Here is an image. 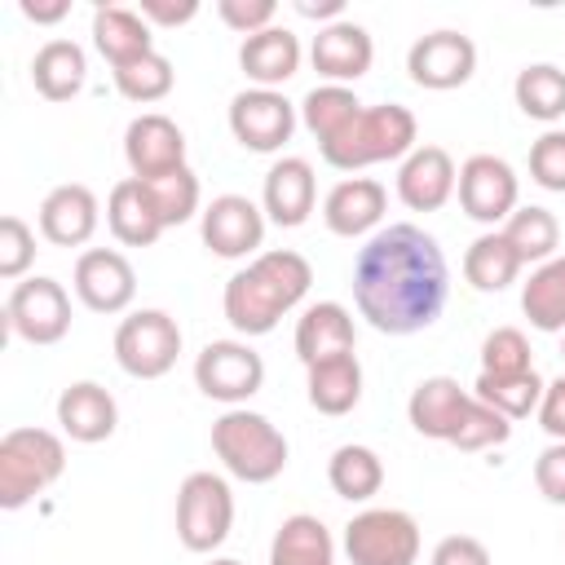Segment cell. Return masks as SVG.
<instances>
[{
    "label": "cell",
    "instance_id": "cell-1",
    "mask_svg": "<svg viewBox=\"0 0 565 565\" xmlns=\"http://www.w3.org/2000/svg\"><path fill=\"white\" fill-rule=\"evenodd\" d=\"M446 296V256L419 225H384L353 256V305L380 335H415L433 327Z\"/></svg>",
    "mask_w": 565,
    "mask_h": 565
},
{
    "label": "cell",
    "instance_id": "cell-2",
    "mask_svg": "<svg viewBox=\"0 0 565 565\" xmlns=\"http://www.w3.org/2000/svg\"><path fill=\"white\" fill-rule=\"evenodd\" d=\"M309 282H313V269L300 252H291V247L260 252L225 282V296H221L225 322L243 340L269 335L278 327V318L291 313L309 296Z\"/></svg>",
    "mask_w": 565,
    "mask_h": 565
},
{
    "label": "cell",
    "instance_id": "cell-3",
    "mask_svg": "<svg viewBox=\"0 0 565 565\" xmlns=\"http://www.w3.org/2000/svg\"><path fill=\"white\" fill-rule=\"evenodd\" d=\"M419 124L402 102H384V106H362L331 141H322V159L340 172H358L371 163H388V159H406L415 150Z\"/></svg>",
    "mask_w": 565,
    "mask_h": 565
},
{
    "label": "cell",
    "instance_id": "cell-4",
    "mask_svg": "<svg viewBox=\"0 0 565 565\" xmlns=\"http://www.w3.org/2000/svg\"><path fill=\"white\" fill-rule=\"evenodd\" d=\"M212 450L225 463V472L247 486H265L287 468V437L274 428V419L247 406H230L212 424Z\"/></svg>",
    "mask_w": 565,
    "mask_h": 565
},
{
    "label": "cell",
    "instance_id": "cell-5",
    "mask_svg": "<svg viewBox=\"0 0 565 565\" xmlns=\"http://www.w3.org/2000/svg\"><path fill=\"white\" fill-rule=\"evenodd\" d=\"M66 472V446L49 428H9L0 437V508L18 512Z\"/></svg>",
    "mask_w": 565,
    "mask_h": 565
},
{
    "label": "cell",
    "instance_id": "cell-6",
    "mask_svg": "<svg viewBox=\"0 0 565 565\" xmlns=\"http://www.w3.org/2000/svg\"><path fill=\"white\" fill-rule=\"evenodd\" d=\"M234 525V490L221 472H190L177 490V539L185 552H216Z\"/></svg>",
    "mask_w": 565,
    "mask_h": 565
},
{
    "label": "cell",
    "instance_id": "cell-7",
    "mask_svg": "<svg viewBox=\"0 0 565 565\" xmlns=\"http://www.w3.org/2000/svg\"><path fill=\"white\" fill-rule=\"evenodd\" d=\"M181 327L168 309H132L115 331V362L132 380H159L177 366Z\"/></svg>",
    "mask_w": 565,
    "mask_h": 565
},
{
    "label": "cell",
    "instance_id": "cell-8",
    "mask_svg": "<svg viewBox=\"0 0 565 565\" xmlns=\"http://www.w3.org/2000/svg\"><path fill=\"white\" fill-rule=\"evenodd\" d=\"M344 556L353 565H415L419 525L402 508H366L344 525Z\"/></svg>",
    "mask_w": 565,
    "mask_h": 565
},
{
    "label": "cell",
    "instance_id": "cell-9",
    "mask_svg": "<svg viewBox=\"0 0 565 565\" xmlns=\"http://www.w3.org/2000/svg\"><path fill=\"white\" fill-rule=\"evenodd\" d=\"M194 384L203 397L243 406L265 384V362L247 340H212L194 358Z\"/></svg>",
    "mask_w": 565,
    "mask_h": 565
},
{
    "label": "cell",
    "instance_id": "cell-10",
    "mask_svg": "<svg viewBox=\"0 0 565 565\" xmlns=\"http://www.w3.org/2000/svg\"><path fill=\"white\" fill-rule=\"evenodd\" d=\"M4 318H9V331L26 344H57L71 331V296L57 278L35 274L13 282Z\"/></svg>",
    "mask_w": 565,
    "mask_h": 565
},
{
    "label": "cell",
    "instance_id": "cell-11",
    "mask_svg": "<svg viewBox=\"0 0 565 565\" xmlns=\"http://www.w3.org/2000/svg\"><path fill=\"white\" fill-rule=\"evenodd\" d=\"M296 106L278 93V88H243L230 102V132L243 150L256 154H274L291 141L296 132Z\"/></svg>",
    "mask_w": 565,
    "mask_h": 565
},
{
    "label": "cell",
    "instance_id": "cell-12",
    "mask_svg": "<svg viewBox=\"0 0 565 565\" xmlns=\"http://www.w3.org/2000/svg\"><path fill=\"white\" fill-rule=\"evenodd\" d=\"M455 194H459L463 216H472V221H481V225H503V221L521 207V203H516V199H521L516 172H512V163L499 159V154H472V159H463Z\"/></svg>",
    "mask_w": 565,
    "mask_h": 565
},
{
    "label": "cell",
    "instance_id": "cell-13",
    "mask_svg": "<svg viewBox=\"0 0 565 565\" xmlns=\"http://www.w3.org/2000/svg\"><path fill=\"white\" fill-rule=\"evenodd\" d=\"M477 71V44L463 31H428L406 53V75L428 93L463 88Z\"/></svg>",
    "mask_w": 565,
    "mask_h": 565
},
{
    "label": "cell",
    "instance_id": "cell-14",
    "mask_svg": "<svg viewBox=\"0 0 565 565\" xmlns=\"http://www.w3.org/2000/svg\"><path fill=\"white\" fill-rule=\"evenodd\" d=\"M71 287H75V296H79L84 309H93V313H124L132 305V296H137V274H132V265H128L124 252H115V247H88L75 260Z\"/></svg>",
    "mask_w": 565,
    "mask_h": 565
},
{
    "label": "cell",
    "instance_id": "cell-15",
    "mask_svg": "<svg viewBox=\"0 0 565 565\" xmlns=\"http://www.w3.org/2000/svg\"><path fill=\"white\" fill-rule=\"evenodd\" d=\"M199 234L212 256L221 260H243L265 243V212L247 194H216L203 207Z\"/></svg>",
    "mask_w": 565,
    "mask_h": 565
},
{
    "label": "cell",
    "instance_id": "cell-16",
    "mask_svg": "<svg viewBox=\"0 0 565 565\" xmlns=\"http://www.w3.org/2000/svg\"><path fill=\"white\" fill-rule=\"evenodd\" d=\"M124 159H128L132 177H141V181L168 177V172L185 168V132L177 128V119L146 110L124 128Z\"/></svg>",
    "mask_w": 565,
    "mask_h": 565
},
{
    "label": "cell",
    "instance_id": "cell-17",
    "mask_svg": "<svg viewBox=\"0 0 565 565\" xmlns=\"http://www.w3.org/2000/svg\"><path fill=\"white\" fill-rule=\"evenodd\" d=\"M309 62L313 71L327 79V84H349V79H362L375 62V40L362 22H331V26H318L313 44H309Z\"/></svg>",
    "mask_w": 565,
    "mask_h": 565
},
{
    "label": "cell",
    "instance_id": "cell-18",
    "mask_svg": "<svg viewBox=\"0 0 565 565\" xmlns=\"http://www.w3.org/2000/svg\"><path fill=\"white\" fill-rule=\"evenodd\" d=\"M318 203V181H313V168L309 159L300 154H282L269 172H265V185H260V212L282 225V230H296L309 221Z\"/></svg>",
    "mask_w": 565,
    "mask_h": 565
},
{
    "label": "cell",
    "instance_id": "cell-19",
    "mask_svg": "<svg viewBox=\"0 0 565 565\" xmlns=\"http://www.w3.org/2000/svg\"><path fill=\"white\" fill-rule=\"evenodd\" d=\"M388 212V190L375 177H344L322 199V221L335 238H362L371 234Z\"/></svg>",
    "mask_w": 565,
    "mask_h": 565
},
{
    "label": "cell",
    "instance_id": "cell-20",
    "mask_svg": "<svg viewBox=\"0 0 565 565\" xmlns=\"http://www.w3.org/2000/svg\"><path fill=\"white\" fill-rule=\"evenodd\" d=\"M97 225H102V203L79 181L53 185L40 203V234L53 247H84L97 234Z\"/></svg>",
    "mask_w": 565,
    "mask_h": 565
},
{
    "label": "cell",
    "instance_id": "cell-21",
    "mask_svg": "<svg viewBox=\"0 0 565 565\" xmlns=\"http://www.w3.org/2000/svg\"><path fill=\"white\" fill-rule=\"evenodd\" d=\"M459 185V172H455V159L441 150V146H415L402 168H397V199L411 207V212H437L450 203Z\"/></svg>",
    "mask_w": 565,
    "mask_h": 565
},
{
    "label": "cell",
    "instance_id": "cell-22",
    "mask_svg": "<svg viewBox=\"0 0 565 565\" xmlns=\"http://www.w3.org/2000/svg\"><path fill=\"white\" fill-rule=\"evenodd\" d=\"M472 406V393L459 388L455 375H428L411 388V402H406V419L419 437H433V441H450L463 424V411Z\"/></svg>",
    "mask_w": 565,
    "mask_h": 565
},
{
    "label": "cell",
    "instance_id": "cell-23",
    "mask_svg": "<svg viewBox=\"0 0 565 565\" xmlns=\"http://www.w3.org/2000/svg\"><path fill=\"white\" fill-rule=\"evenodd\" d=\"M353 344H358V327H353V313L340 300H318L296 318V358L305 366L349 358Z\"/></svg>",
    "mask_w": 565,
    "mask_h": 565
},
{
    "label": "cell",
    "instance_id": "cell-24",
    "mask_svg": "<svg viewBox=\"0 0 565 565\" xmlns=\"http://www.w3.org/2000/svg\"><path fill=\"white\" fill-rule=\"evenodd\" d=\"M57 424H62V433H66L71 441L97 446V441H106V437L115 433L119 406H115L110 388H102L97 380H75V384H66L62 397H57Z\"/></svg>",
    "mask_w": 565,
    "mask_h": 565
},
{
    "label": "cell",
    "instance_id": "cell-25",
    "mask_svg": "<svg viewBox=\"0 0 565 565\" xmlns=\"http://www.w3.org/2000/svg\"><path fill=\"white\" fill-rule=\"evenodd\" d=\"M238 66L256 88H278L300 71V40L287 26H265L238 44Z\"/></svg>",
    "mask_w": 565,
    "mask_h": 565
},
{
    "label": "cell",
    "instance_id": "cell-26",
    "mask_svg": "<svg viewBox=\"0 0 565 565\" xmlns=\"http://www.w3.org/2000/svg\"><path fill=\"white\" fill-rule=\"evenodd\" d=\"M106 225L124 247H150L168 230L159 207H154V199H150V190H146V181H137V177L115 181V190L106 199Z\"/></svg>",
    "mask_w": 565,
    "mask_h": 565
},
{
    "label": "cell",
    "instance_id": "cell-27",
    "mask_svg": "<svg viewBox=\"0 0 565 565\" xmlns=\"http://www.w3.org/2000/svg\"><path fill=\"white\" fill-rule=\"evenodd\" d=\"M93 49L110 62V71H119V66L154 53V35H150V22L137 9L102 4L93 13Z\"/></svg>",
    "mask_w": 565,
    "mask_h": 565
},
{
    "label": "cell",
    "instance_id": "cell-28",
    "mask_svg": "<svg viewBox=\"0 0 565 565\" xmlns=\"http://www.w3.org/2000/svg\"><path fill=\"white\" fill-rule=\"evenodd\" d=\"M88 79V57L75 40H49L31 57V84L44 102H71Z\"/></svg>",
    "mask_w": 565,
    "mask_h": 565
},
{
    "label": "cell",
    "instance_id": "cell-29",
    "mask_svg": "<svg viewBox=\"0 0 565 565\" xmlns=\"http://www.w3.org/2000/svg\"><path fill=\"white\" fill-rule=\"evenodd\" d=\"M309 380V406L318 415H349L358 402H362V362L349 353V358H331V362H318V366H305Z\"/></svg>",
    "mask_w": 565,
    "mask_h": 565
},
{
    "label": "cell",
    "instance_id": "cell-30",
    "mask_svg": "<svg viewBox=\"0 0 565 565\" xmlns=\"http://www.w3.org/2000/svg\"><path fill=\"white\" fill-rule=\"evenodd\" d=\"M269 565H335L331 530L309 512L287 516L269 543Z\"/></svg>",
    "mask_w": 565,
    "mask_h": 565
},
{
    "label": "cell",
    "instance_id": "cell-31",
    "mask_svg": "<svg viewBox=\"0 0 565 565\" xmlns=\"http://www.w3.org/2000/svg\"><path fill=\"white\" fill-rule=\"evenodd\" d=\"M327 481H331V490H335L340 499L366 503V499H375L380 486H384V459H380L371 446H358V441L335 446V455L327 459Z\"/></svg>",
    "mask_w": 565,
    "mask_h": 565
},
{
    "label": "cell",
    "instance_id": "cell-32",
    "mask_svg": "<svg viewBox=\"0 0 565 565\" xmlns=\"http://www.w3.org/2000/svg\"><path fill=\"white\" fill-rule=\"evenodd\" d=\"M521 256L512 252V243L499 234V230H486L468 243L463 252V278L477 287V291H503L508 282H516L521 274Z\"/></svg>",
    "mask_w": 565,
    "mask_h": 565
},
{
    "label": "cell",
    "instance_id": "cell-33",
    "mask_svg": "<svg viewBox=\"0 0 565 565\" xmlns=\"http://www.w3.org/2000/svg\"><path fill=\"white\" fill-rule=\"evenodd\" d=\"M521 309L534 331H565V256L534 265L530 282L521 287Z\"/></svg>",
    "mask_w": 565,
    "mask_h": 565
},
{
    "label": "cell",
    "instance_id": "cell-34",
    "mask_svg": "<svg viewBox=\"0 0 565 565\" xmlns=\"http://www.w3.org/2000/svg\"><path fill=\"white\" fill-rule=\"evenodd\" d=\"M499 234L512 243V252L521 256V265H543V260H552L556 247H561V221H556L547 207H539V203L516 207V212L503 221Z\"/></svg>",
    "mask_w": 565,
    "mask_h": 565
},
{
    "label": "cell",
    "instance_id": "cell-35",
    "mask_svg": "<svg viewBox=\"0 0 565 565\" xmlns=\"http://www.w3.org/2000/svg\"><path fill=\"white\" fill-rule=\"evenodd\" d=\"M512 97H516L521 115H530L539 124H556V119H565V71L552 62H534V66L516 71Z\"/></svg>",
    "mask_w": 565,
    "mask_h": 565
},
{
    "label": "cell",
    "instance_id": "cell-36",
    "mask_svg": "<svg viewBox=\"0 0 565 565\" xmlns=\"http://www.w3.org/2000/svg\"><path fill=\"white\" fill-rule=\"evenodd\" d=\"M543 380H539V371H521V375H477V384H472V397L477 402H486V406H494L503 419H525V415H534L539 411V402H543Z\"/></svg>",
    "mask_w": 565,
    "mask_h": 565
},
{
    "label": "cell",
    "instance_id": "cell-37",
    "mask_svg": "<svg viewBox=\"0 0 565 565\" xmlns=\"http://www.w3.org/2000/svg\"><path fill=\"white\" fill-rule=\"evenodd\" d=\"M358 110H362V102H358V93H353L349 84H318V88H309L305 102H300V124H305V128L318 137V146H322V141H331Z\"/></svg>",
    "mask_w": 565,
    "mask_h": 565
},
{
    "label": "cell",
    "instance_id": "cell-38",
    "mask_svg": "<svg viewBox=\"0 0 565 565\" xmlns=\"http://www.w3.org/2000/svg\"><path fill=\"white\" fill-rule=\"evenodd\" d=\"M172 79H177V71H172V62H168L163 53H146V57H137V62H128V66L115 71L119 97H128V102H137V106L163 102V97L172 93Z\"/></svg>",
    "mask_w": 565,
    "mask_h": 565
},
{
    "label": "cell",
    "instance_id": "cell-39",
    "mask_svg": "<svg viewBox=\"0 0 565 565\" xmlns=\"http://www.w3.org/2000/svg\"><path fill=\"white\" fill-rule=\"evenodd\" d=\"M137 181H141V177H137ZM146 190H150V199H154L163 225H181V221H190V216L199 212V177L190 172V163L177 168V172H168V177L146 181Z\"/></svg>",
    "mask_w": 565,
    "mask_h": 565
},
{
    "label": "cell",
    "instance_id": "cell-40",
    "mask_svg": "<svg viewBox=\"0 0 565 565\" xmlns=\"http://www.w3.org/2000/svg\"><path fill=\"white\" fill-rule=\"evenodd\" d=\"M481 371L486 375H521V371H534L525 331L521 327H494L481 340Z\"/></svg>",
    "mask_w": 565,
    "mask_h": 565
},
{
    "label": "cell",
    "instance_id": "cell-41",
    "mask_svg": "<svg viewBox=\"0 0 565 565\" xmlns=\"http://www.w3.org/2000/svg\"><path fill=\"white\" fill-rule=\"evenodd\" d=\"M512 437V419H503L494 406H486V402H477L472 397V406L463 411V424H459V433L450 437V446L455 450H490V446H503Z\"/></svg>",
    "mask_w": 565,
    "mask_h": 565
},
{
    "label": "cell",
    "instance_id": "cell-42",
    "mask_svg": "<svg viewBox=\"0 0 565 565\" xmlns=\"http://www.w3.org/2000/svg\"><path fill=\"white\" fill-rule=\"evenodd\" d=\"M35 260V230L22 216H0V278L4 282H22V274Z\"/></svg>",
    "mask_w": 565,
    "mask_h": 565
},
{
    "label": "cell",
    "instance_id": "cell-43",
    "mask_svg": "<svg viewBox=\"0 0 565 565\" xmlns=\"http://www.w3.org/2000/svg\"><path fill=\"white\" fill-rule=\"evenodd\" d=\"M530 177H534V185L565 194V128H547L530 146Z\"/></svg>",
    "mask_w": 565,
    "mask_h": 565
},
{
    "label": "cell",
    "instance_id": "cell-44",
    "mask_svg": "<svg viewBox=\"0 0 565 565\" xmlns=\"http://www.w3.org/2000/svg\"><path fill=\"white\" fill-rule=\"evenodd\" d=\"M216 13H221V22H225L230 31H238V35L247 40V35H256V31L274 26L278 4H274V0H221V4H216Z\"/></svg>",
    "mask_w": 565,
    "mask_h": 565
},
{
    "label": "cell",
    "instance_id": "cell-45",
    "mask_svg": "<svg viewBox=\"0 0 565 565\" xmlns=\"http://www.w3.org/2000/svg\"><path fill=\"white\" fill-rule=\"evenodd\" d=\"M534 486L547 503L565 508V441H552L539 459H534Z\"/></svg>",
    "mask_w": 565,
    "mask_h": 565
},
{
    "label": "cell",
    "instance_id": "cell-46",
    "mask_svg": "<svg viewBox=\"0 0 565 565\" xmlns=\"http://www.w3.org/2000/svg\"><path fill=\"white\" fill-rule=\"evenodd\" d=\"M428 565H490V552L481 539L472 534H446L437 547H433V561Z\"/></svg>",
    "mask_w": 565,
    "mask_h": 565
},
{
    "label": "cell",
    "instance_id": "cell-47",
    "mask_svg": "<svg viewBox=\"0 0 565 565\" xmlns=\"http://www.w3.org/2000/svg\"><path fill=\"white\" fill-rule=\"evenodd\" d=\"M137 13L150 26H185L199 18V0H141Z\"/></svg>",
    "mask_w": 565,
    "mask_h": 565
},
{
    "label": "cell",
    "instance_id": "cell-48",
    "mask_svg": "<svg viewBox=\"0 0 565 565\" xmlns=\"http://www.w3.org/2000/svg\"><path fill=\"white\" fill-rule=\"evenodd\" d=\"M539 424L552 441H565V375H556L547 388H543V402H539Z\"/></svg>",
    "mask_w": 565,
    "mask_h": 565
},
{
    "label": "cell",
    "instance_id": "cell-49",
    "mask_svg": "<svg viewBox=\"0 0 565 565\" xmlns=\"http://www.w3.org/2000/svg\"><path fill=\"white\" fill-rule=\"evenodd\" d=\"M18 9H22V18H31L40 26H53L71 13V0H18Z\"/></svg>",
    "mask_w": 565,
    "mask_h": 565
},
{
    "label": "cell",
    "instance_id": "cell-50",
    "mask_svg": "<svg viewBox=\"0 0 565 565\" xmlns=\"http://www.w3.org/2000/svg\"><path fill=\"white\" fill-rule=\"evenodd\" d=\"M296 13L331 26V22H340V18H344V0H296Z\"/></svg>",
    "mask_w": 565,
    "mask_h": 565
},
{
    "label": "cell",
    "instance_id": "cell-51",
    "mask_svg": "<svg viewBox=\"0 0 565 565\" xmlns=\"http://www.w3.org/2000/svg\"><path fill=\"white\" fill-rule=\"evenodd\" d=\"M207 565H243V561H234V556H216V561H207Z\"/></svg>",
    "mask_w": 565,
    "mask_h": 565
},
{
    "label": "cell",
    "instance_id": "cell-52",
    "mask_svg": "<svg viewBox=\"0 0 565 565\" xmlns=\"http://www.w3.org/2000/svg\"><path fill=\"white\" fill-rule=\"evenodd\" d=\"M561 358H565V340H561Z\"/></svg>",
    "mask_w": 565,
    "mask_h": 565
}]
</instances>
